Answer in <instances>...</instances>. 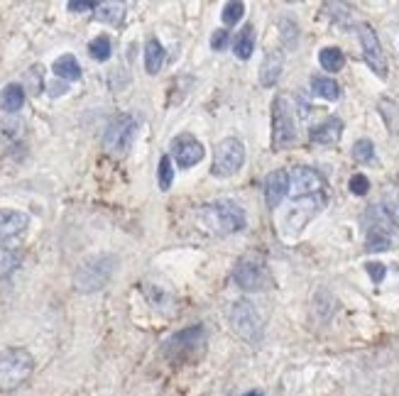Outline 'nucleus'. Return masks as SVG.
Segmentation results:
<instances>
[{
	"label": "nucleus",
	"mask_w": 399,
	"mask_h": 396,
	"mask_svg": "<svg viewBox=\"0 0 399 396\" xmlns=\"http://www.w3.org/2000/svg\"><path fill=\"white\" fill-rule=\"evenodd\" d=\"M35 372V357L25 347H5L0 352V394L20 389Z\"/></svg>",
	"instance_id": "1"
},
{
	"label": "nucleus",
	"mask_w": 399,
	"mask_h": 396,
	"mask_svg": "<svg viewBox=\"0 0 399 396\" xmlns=\"http://www.w3.org/2000/svg\"><path fill=\"white\" fill-rule=\"evenodd\" d=\"M204 347H206V328L201 323H196L174 333L169 340H164L162 355L164 360L174 362V365H186V362H194L196 357H201Z\"/></svg>",
	"instance_id": "2"
},
{
	"label": "nucleus",
	"mask_w": 399,
	"mask_h": 396,
	"mask_svg": "<svg viewBox=\"0 0 399 396\" xmlns=\"http://www.w3.org/2000/svg\"><path fill=\"white\" fill-rule=\"evenodd\" d=\"M201 216L218 235H233L245 228V211L236 201H214L201 208Z\"/></svg>",
	"instance_id": "3"
},
{
	"label": "nucleus",
	"mask_w": 399,
	"mask_h": 396,
	"mask_svg": "<svg viewBox=\"0 0 399 396\" xmlns=\"http://www.w3.org/2000/svg\"><path fill=\"white\" fill-rule=\"evenodd\" d=\"M296 142V122L291 105L284 95H277L272 103V147L274 152L291 147Z\"/></svg>",
	"instance_id": "4"
},
{
	"label": "nucleus",
	"mask_w": 399,
	"mask_h": 396,
	"mask_svg": "<svg viewBox=\"0 0 399 396\" xmlns=\"http://www.w3.org/2000/svg\"><path fill=\"white\" fill-rule=\"evenodd\" d=\"M137 120L130 113H118L110 117L108 127L103 132V147L113 154H125L135 140Z\"/></svg>",
	"instance_id": "5"
},
{
	"label": "nucleus",
	"mask_w": 399,
	"mask_h": 396,
	"mask_svg": "<svg viewBox=\"0 0 399 396\" xmlns=\"http://www.w3.org/2000/svg\"><path fill=\"white\" fill-rule=\"evenodd\" d=\"M245 162V144H243L238 137H228L216 147L214 154V164H211V174L216 179H226V176H233L238 169Z\"/></svg>",
	"instance_id": "6"
},
{
	"label": "nucleus",
	"mask_w": 399,
	"mask_h": 396,
	"mask_svg": "<svg viewBox=\"0 0 399 396\" xmlns=\"http://www.w3.org/2000/svg\"><path fill=\"white\" fill-rule=\"evenodd\" d=\"M231 325L236 330L238 338L248 340V342H260L262 338V318L258 315V311L253 308V303L248 301H238L231 308Z\"/></svg>",
	"instance_id": "7"
},
{
	"label": "nucleus",
	"mask_w": 399,
	"mask_h": 396,
	"mask_svg": "<svg viewBox=\"0 0 399 396\" xmlns=\"http://www.w3.org/2000/svg\"><path fill=\"white\" fill-rule=\"evenodd\" d=\"M233 281L245 291H262L270 286V272L262 262L243 257L236 267H233Z\"/></svg>",
	"instance_id": "8"
},
{
	"label": "nucleus",
	"mask_w": 399,
	"mask_h": 396,
	"mask_svg": "<svg viewBox=\"0 0 399 396\" xmlns=\"http://www.w3.org/2000/svg\"><path fill=\"white\" fill-rule=\"evenodd\" d=\"M289 194L291 198L301 201V198H313V196H326V179L311 167H296L289 174Z\"/></svg>",
	"instance_id": "9"
},
{
	"label": "nucleus",
	"mask_w": 399,
	"mask_h": 396,
	"mask_svg": "<svg viewBox=\"0 0 399 396\" xmlns=\"http://www.w3.org/2000/svg\"><path fill=\"white\" fill-rule=\"evenodd\" d=\"M110 274H113V260L110 257H96L76 272V286L81 291H98L105 286Z\"/></svg>",
	"instance_id": "10"
},
{
	"label": "nucleus",
	"mask_w": 399,
	"mask_h": 396,
	"mask_svg": "<svg viewBox=\"0 0 399 396\" xmlns=\"http://www.w3.org/2000/svg\"><path fill=\"white\" fill-rule=\"evenodd\" d=\"M358 35H360V45H363L365 64L375 71V76L387 78V57H385V52H382V45H380V40H377L375 30H372L368 23H363L358 28Z\"/></svg>",
	"instance_id": "11"
},
{
	"label": "nucleus",
	"mask_w": 399,
	"mask_h": 396,
	"mask_svg": "<svg viewBox=\"0 0 399 396\" xmlns=\"http://www.w3.org/2000/svg\"><path fill=\"white\" fill-rule=\"evenodd\" d=\"M172 154H174V159H177L179 167L191 169V167H196L201 159H204L206 149L194 135L184 132V135H179V137H174V140H172Z\"/></svg>",
	"instance_id": "12"
},
{
	"label": "nucleus",
	"mask_w": 399,
	"mask_h": 396,
	"mask_svg": "<svg viewBox=\"0 0 399 396\" xmlns=\"http://www.w3.org/2000/svg\"><path fill=\"white\" fill-rule=\"evenodd\" d=\"M28 228H30L28 213L0 208V243H13V240L23 238Z\"/></svg>",
	"instance_id": "13"
},
{
	"label": "nucleus",
	"mask_w": 399,
	"mask_h": 396,
	"mask_svg": "<svg viewBox=\"0 0 399 396\" xmlns=\"http://www.w3.org/2000/svg\"><path fill=\"white\" fill-rule=\"evenodd\" d=\"M289 174H287V169H274L267 174V179H265V201H267L270 208H277L282 203V198L289 194Z\"/></svg>",
	"instance_id": "14"
},
{
	"label": "nucleus",
	"mask_w": 399,
	"mask_h": 396,
	"mask_svg": "<svg viewBox=\"0 0 399 396\" xmlns=\"http://www.w3.org/2000/svg\"><path fill=\"white\" fill-rule=\"evenodd\" d=\"M343 135V120L340 117H326L323 122L308 130V140L316 144H336Z\"/></svg>",
	"instance_id": "15"
},
{
	"label": "nucleus",
	"mask_w": 399,
	"mask_h": 396,
	"mask_svg": "<svg viewBox=\"0 0 399 396\" xmlns=\"http://www.w3.org/2000/svg\"><path fill=\"white\" fill-rule=\"evenodd\" d=\"M365 223H368V233L392 235L399 228L397 218L392 216V211H390V208H385V206H372L368 211V216H365Z\"/></svg>",
	"instance_id": "16"
},
{
	"label": "nucleus",
	"mask_w": 399,
	"mask_h": 396,
	"mask_svg": "<svg viewBox=\"0 0 399 396\" xmlns=\"http://www.w3.org/2000/svg\"><path fill=\"white\" fill-rule=\"evenodd\" d=\"M282 69H284V54H282L279 50L267 52L262 62V69H260V83L274 86L282 76Z\"/></svg>",
	"instance_id": "17"
},
{
	"label": "nucleus",
	"mask_w": 399,
	"mask_h": 396,
	"mask_svg": "<svg viewBox=\"0 0 399 396\" xmlns=\"http://www.w3.org/2000/svg\"><path fill=\"white\" fill-rule=\"evenodd\" d=\"M25 105V88L20 83H8L0 91V110L8 115L18 113Z\"/></svg>",
	"instance_id": "18"
},
{
	"label": "nucleus",
	"mask_w": 399,
	"mask_h": 396,
	"mask_svg": "<svg viewBox=\"0 0 399 396\" xmlns=\"http://www.w3.org/2000/svg\"><path fill=\"white\" fill-rule=\"evenodd\" d=\"M52 71H54V76H59L62 81H79V78H81V66H79L74 54H62L52 64Z\"/></svg>",
	"instance_id": "19"
},
{
	"label": "nucleus",
	"mask_w": 399,
	"mask_h": 396,
	"mask_svg": "<svg viewBox=\"0 0 399 396\" xmlns=\"http://www.w3.org/2000/svg\"><path fill=\"white\" fill-rule=\"evenodd\" d=\"M162 64H164V47L159 45L157 37H150V40L145 42V69H147V74H150V76L159 74Z\"/></svg>",
	"instance_id": "20"
},
{
	"label": "nucleus",
	"mask_w": 399,
	"mask_h": 396,
	"mask_svg": "<svg viewBox=\"0 0 399 396\" xmlns=\"http://www.w3.org/2000/svg\"><path fill=\"white\" fill-rule=\"evenodd\" d=\"M233 52H236V57L241 59V62H248V59L253 57V52H255V28L253 25H245V28L238 32Z\"/></svg>",
	"instance_id": "21"
},
{
	"label": "nucleus",
	"mask_w": 399,
	"mask_h": 396,
	"mask_svg": "<svg viewBox=\"0 0 399 396\" xmlns=\"http://www.w3.org/2000/svg\"><path fill=\"white\" fill-rule=\"evenodd\" d=\"M311 91L323 100H338L340 98V86L328 76H313Z\"/></svg>",
	"instance_id": "22"
},
{
	"label": "nucleus",
	"mask_w": 399,
	"mask_h": 396,
	"mask_svg": "<svg viewBox=\"0 0 399 396\" xmlns=\"http://www.w3.org/2000/svg\"><path fill=\"white\" fill-rule=\"evenodd\" d=\"M318 64H321L326 71H340L345 64V57L338 47H323V50L318 52Z\"/></svg>",
	"instance_id": "23"
},
{
	"label": "nucleus",
	"mask_w": 399,
	"mask_h": 396,
	"mask_svg": "<svg viewBox=\"0 0 399 396\" xmlns=\"http://www.w3.org/2000/svg\"><path fill=\"white\" fill-rule=\"evenodd\" d=\"M88 54L96 62H108L110 54H113V45H110V37L108 35H98L96 40H91L88 45Z\"/></svg>",
	"instance_id": "24"
},
{
	"label": "nucleus",
	"mask_w": 399,
	"mask_h": 396,
	"mask_svg": "<svg viewBox=\"0 0 399 396\" xmlns=\"http://www.w3.org/2000/svg\"><path fill=\"white\" fill-rule=\"evenodd\" d=\"M172 184H174V164L169 159V154H162V159H159V189L169 191Z\"/></svg>",
	"instance_id": "25"
},
{
	"label": "nucleus",
	"mask_w": 399,
	"mask_h": 396,
	"mask_svg": "<svg viewBox=\"0 0 399 396\" xmlns=\"http://www.w3.org/2000/svg\"><path fill=\"white\" fill-rule=\"evenodd\" d=\"M20 264V252H13L10 248H0V276H8Z\"/></svg>",
	"instance_id": "26"
},
{
	"label": "nucleus",
	"mask_w": 399,
	"mask_h": 396,
	"mask_svg": "<svg viewBox=\"0 0 399 396\" xmlns=\"http://www.w3.org/2000/svg\"><path fill=\"white\" fill-rule=\"evenodd\" d=\"M353 159L360 164H368L375 159V144L372 140H358L353 144Z\"/></svg>",
	"instance_id": "27"
},
{
	"label": "nucleus",
	"mask_w": 399,
	"mask_h": 396,
	"mask_svg": "<svg viewBox=\"0 0 399 396\" xmlns=\"http://www.w3.org/2000/svg\"><path fill=\"white\" fill-rule=\"evenodd\" d=\"M390 245L392 240L385 233H368V240H365V250L368 252H382V250H390Z\"/></svg>",
	"instance_id": "28"
},
{
	"label": "nucleus",
	"mask_w": 399,
	"mask_h": 396,
	"mask_svg": "<svg viewBox=\"0 0 399 396\" xmlns=\"http://www.w3.org/2000/svg\"><path fill=\"white\" fill-rule=\"evenodd\" d=\"M243 13H245V5H243L241 0H233V3H228L226 8H223V23H226L228 28H233V25L243 18Z\"/></svg>",
	"instance_id": "29"
},
{
	"label": "nucleus",
	"mask_w": 399,
	"mask_h": 396,
	"mask_svg": "<svg viewBox=\"0 0 399 396\" xmlns=\"http://www.w3.org/2000/svg\"><path fill=\"white\" fill-rule=\"evenodd\" d=\"M350 191H353L355 196H365L370 191V179L365 174H353L350 176Z\"/></svg>",
	"instance_id": "30"
},
{
	"label": "nucleus",
	"mask_w": 399,
	"mask_h": 396,
	"mask_svg": "<svg viewBox=\"0 0 399 396\" xmlns=\"http://www.w3.org/2000/svg\"><path fill=\"white\" fill-rule=\"evenodd\" d=\"M69 13H88V10H96L98 8V3L96 0H71V3H66Z\"/></svg>",
	"instance_id": "31"
},
{
	"label": "nucleus",
	"mask_w": 399,
	"mask_h": 396,
	"mask_svg": "<svg viewBox=\"0 0 399 396\" xmlns=\"http://www.w3.org/2000/svg\"><path fill=\"white\" fill-rule=\"evenodd\" d=\"M228 40H231V32H228V30H216L214 37H211V50H216V52L226 50Z\"/></svg>",
	"instance_id": "32"
},
{
	"label": "nucleus",
	"mask_w": 399,
	"mask_h": 396,
	"mask_svg": "<svg viewBox=\"0 0 399 396\" xmlns=\"http://www.w3.org/2000/svg\"><path fill=\"white\" fill-rule=\"evenodd\" d=\"M365 269H368L370 279L375 284H380L382 279H385V274H387L385 264H380V262H368V264H365Z\"/></svg>",
	"instance_id": "33"
},
{
	"label": "nucleus",
	"mask_w": 399,
	"mask_h": 396,
	"mask_svg": "<svg viewBox=\"0 0 399 396\" xmlns=\"http://www.w3.org/2000/svg\"><path fill=\"white\" fill-rule=\"evenodd\" d=\"M64 93V86H52V95H59Z\"/></svg>",
	"instance_id": "34"
},
{
	"label": "nucleus",
	"mask_w": 399,
	"mask_h": 396,
	"mask_svg": "<svg viewBox=\"0 0 399 396\" xmlns=\"http://www.w3.org/2000/svg\"><path fill=\"white\" fill-rule=\"evenodd\" d=\"M243 396H265V394H262V392H245Z\"/></svg>",
	"instance_id": "35"
}]
</instances>
